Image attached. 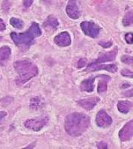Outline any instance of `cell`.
<instances>
[{
    "label": "cell",
    "mask_w": 133,
    "mask_h": 149,
    "mask_svg": "<svg viewBox=\"0 0 133 149\" xmlns=\"http://www.w3.org/2000/svg\"><path fill=\"white\" fill-rule=\"evenodd\" d=\"M121 61L126 64H132V57L129 55H123L121 57Z\"/></svg>",
    "instance_id": "obj_21"
},
{
    "label": "cell",
    "mask_w": 133,
    "mask_h": 149,
    "mask_svg": "<svg viewBox=\"0 0 133 149\" xmlns=\"http://www.w3.org/2000/svg\"><path fill=\"white\" fill-rule=\"evenodd\" d=\"M132 20H133L132 11L128 12V13L124 16V17H123V25L124 26H131L132 24Z\"/></svg>",
    "instance_id": "obj_20"
},
{
    "label": "cell",
    "mask_w": 133,
    "mask_h": 149,
    "mask_svg": "<svg viewBox=\"0 0 133 149\" xmlns=\"http://www.w3.org/2000/svg\"><path fill=\"white\" fill-rule=\"evenodd\" d=\"M54 42L58 46H68L71 44V38L68 32L64 31L55 36Z\"/></svg>",
    "instance_id": "obj_9"
},
{
    "label": "cell",
    "mask_w": 133,
    "mask_h": 149,
    "mask_svg": "<svg viewBox=\"0 0 133 149\" xmlns=\"http://www.w3.org/2000/svg\"><path fill=\"white\" fill-rule=\"evenodd\" d=\"M41 104H42V100L40 97H34L30 100V107L33 109L38 110Z\"/></svg>",
    "instance_id": "obj_18"
},
{
    "label": "cell",
    "mask_w": 133,
    "mask_h": 149,
    "mask_svg": "<svg viewBox=\"0 0 133 149\" xmlns=\"http://www.w3.org/2000/svg\"><path fill=\"white\" fill-rule=\"evenodd\" d=\"M97 148L99 149H106L108 148V145L104 142H100L97 144Z\"/></svg>",
    "instance_id": "obj_25"
},
{
    "label": "cell",
    "mask_w": 133,
    "mask_h": 149,
    "mask_svg": "<svg viewBox=\"0 0 133 149\" xmlns=\"http://www.w3.org/2000/svg\"><path fill=\"white\" fill-rule=\"evenodd\" d=\"M121 74L124 77H129V78H132V72L130 70L124 69L121 71Z\"/></svg>",
    "instance_id": "obj_22"
},
{
    "label": "cell",
    "mask_w": 133,
    "mask_h": 149,
    "mask_svg": "<svg viewBox=\"0 0 133 149\" xmlns=\"http://www.w3.org/2000/svg\"><path fill=\"white\" fill-rule=\"evenodd\" d=\"M99 44L100 46H102V47L104 48H109L110 46H111L112 45V42H99Z\"/></svg>",
    "instance_id": "obj_26"
},
{
    "label": "cell",
    "mask_w": 133,
    "mask_h": 149,
    "mask_svg": "<svg viewBox=\"0 0 133 149\" xmlns=\"http://www.w3.org/2000/svg\"><path fill=\"white\" fill-rule=\"evenodd\" d=\"M66 13L70 18L76 19L80 16V12L78 10L76 1H70L66 7Z\"/></svg>",
    "instance_id": "obj_12"
},
{
    "label": "cell",
    "mask_w": 133,
    "mask_h": 149,
    "mask_svg": "<svg viewBox=\"0 0 133 149\" xmlns=\"http://www.w3.org/2000/svg\"><path fill=\"white\" fill-rule=\"evenodd\" d=\"M99 78H101V80H99L98 83L97 91L99 93H102L107 90V83L109 81L110 77L103 74V75H99Z\"/></svg>",
    "instance_id": "obj_16"
},
{
    "label": "cell",
    "mask_w": 133,
    "mask_h": 149,
    "mask_svg": "<svg viewBox=\"0 0 133 149\" xmlns=\"http://www.w3.org/2000/svg\"><path fill=\"white\" fill-rule=\"evenodd\" d=\"M132 33H127L125 36V40L128 44H132Z\"/></svg>",
    "instance_id": "obj_24"
},
{
    "label": "cell",
    "mask_w": 133,
    "mask_h": 149,
    "mask_svg": "<svg viewBox=\"0 0 133 149\" xmlns=\"http://www.w3.org/2000/svg\"><path fill=\"white\" fill-rule=\"evenodd\" d=\"M48 119L46 117H41L38 119H29L25 122V126L27 128L31 129L34 131H39L43 128L47 123Z\"/></svg>",
    "instance_id": "obj_5"
},
{
    "label": "cell",
    "mask_w": 133,
    "mask_h": 149,
    "mask_svg": "<svg viewBox=\"0 0 133 149\" xmlns=\"http://www.w3.org/2000/svg\"><path fill=\"white\" fill-rule=\"evenodd\" d=\"M42 34L39 25L36 22H32L31 27L25 33L17 34L16 32L10 33L12 40L17 46L29 47L34 42V37H38Z\"/></svg>",
    "instance_id": "obj_3"
},
{
    "label": "cell",
    "mask_w": 133,
    "mask_h": 149,
    "mask_svg": "<svg viewBox=\"0 0 133 149\" xmlns=\"http://www.w3.org/2000/svg\"><path fill=\"white\" fill-rule=\"evenodd\" d=\"M129 94V96L132 97V90H130V91H127L126 92V93H124L125 95H127Z\"/></svg>",
    "instance_id": "obj_30"
},
{
    "label": "cell",
    "mask_w": 133,
    "mask_h": 149,
    "mask_svg": "<svg viewBox=\"0 0 133 149\" xmlns=\"http://www.w3.org/2000/svg\"><path fill=\"white\" fill-rule=\"evenodd\" d=\"M0 22H2V19H0Z\"/></svg>",
    "instance_id": "obj_31"
},
{
    "label": "cell",
    "mask_w": 133,
    "mask_h": 149,
    "mask_svg": "<svg viewBox=\"0 0 133 149\" xmlns=\"http://www.w3.org/2000/svg\"><path fill=\"white\" fill-rule=\"evenodd\" d=\"M90 117L82 113H74L66 117L64 128L72 136H79L85 132L90 125Z\"/></svg>",
    "instance_id": "obj_1"
},
{
    "label": "cell",
    "mask_w": 133,
    "mask_h": 149,
    "mask_svg": "<svg viewBox=\"0 0 133 149\" xmlns=\"http://www.w3.org/2000/svg\"><path fill=\"white\" fill-rule=\"evenodd\" d=\"M96 122L99 127L102 128L108 127L112 124V119L105 110H101L96 116Z\"/></svg>",
    "instance_id": "obj_6"
},
{
    "label": "cell",
    "mask_w": 133,
    "mask_h": 149,
    "mask_svg": "<svg viewBox=\"0 0 133 149\" xmlns=\"http://www.w3.org/2000/svg\"><path fill=\"white\" fill-rule=\"evenodd\" d=\"M80 26L85 34L92 38H96L100 31V28L93 22H82Z\"/></svg>",
    "instance_id": "obj_4"
},
{
    "label": "cell",
    "mask_w": 133,
    "mask_h": 149,
    "mask_svg": "<svg viewBox=\"0 0 133 149\" xmlns=\"http://www.w3.org/2000/svg\"><path fill=\"white\" fill-rule=\"evenodd\" d=\"M32 3H33L32 0H31V1H30V0H29V1H23V5L26 8L30 7Z\"/></svg>",
    "instance_id": "obj_28"
},
{
    "label": "cell",
    "mask_w": 133,
    "mask_h": 149,
    "mask_svg": "<svg viewBox=\"0 0 133 149\" xmlns=\"http://www.w3.org/2000/svg\"><path fill=\"white\" fill-rule=\"evenodd\" d=\"M133 134V122L132 120L123 126V128L120 130L119 136L120 140L125 142L129 141L132 139Z\"/></svg>",
    "instance_id": "obj_8"
},
{
    "label": "cell",
    "mask_w": 133,
    "mask_h": 149,
    "mask_svg": "<svg viewBox=\"0 0 133 149\" xmlns=\"http://www.w3.org/2000/svg\"><path fill=\"white\" fill-rule=\"evenodd\" d=\"M87 64V60L85 58H81L78 62V64H77V67L78 69H81V68L84 67V66H85Z\"/></svg>",
    "instance_id": "obj_23"
},
{
    "label": "cell",
    "mask_w": 133,
    "mask_h": 149,
    "mask_svg": "<svg viewBox=\"0 0 133 149\" xmlns=\"http://www.w3.org/2000/svg\"><path fill=\"white\" fill-rule=\"evenodd\" d=\"M99 102V98L98 97H91V98H84L82 100H79L77 103L80 107H82L85 110H90L97 104Z\"/></svg>",
    "instance_id": "obj_10"
},
{
    "label": "cell",
    "mask_w": 133,
    "mask_h": 149,
    "mask_svg": "<svg viewBox=\"0 0 133 149\" xmlns=\"http://www.w3.org/2000/svg\"><path fill=\"white\" fill-rule=\"evenodd\" d=\"M117 54H118V48L116 47L114 50L109 52L100 53L97 59L95 61H94L93 63L98 64V63H104V62H106V61H114L116 58Z\"/></svg>",
    "instance_id": "obj_11"
},
{
    "label": "cell",
    "mask_w": 133,
    "mask_h": 149,
    "mask_svg": "<svg viewBox=\"0 0 133 149\" xmlns=\"http://www.w3.org/2000/svg\"><path fill=\"white\" fill-rule=\"evenodd\" d=\"M10 23L13 27L18 29H22V27H23L24 26V23L22 20H20L19 19L15 18V17H12V18H10Z\"/></svg>",
    "instance_id": "obj_19"
},
{
    "label": "cell",
    "mask_w": 133,
    "mask_h": 149,
    "mask_svg": "<svg viewBox=\"0 0 133 149\" xmlns=\"http://www.w3.org/2000/svg\"><path fill=\"white\" fill-rule=\"evenodd\" d=\"M132 107V104L129 101H120L118 103V108L122 113H127Z\"/></svg>",
    "instance_id": "obj_17"
},
{
    "label": "cell",
    "mask_w": 133,
    "mask_h": 149,
    "mask_svg": "<svg viewBox=\"0 0 133 149\" xmlns=\"http://www.w3.org/2000/svg\"><path fill=\"white\" fill-rule=\"evenodd\" d=\"M11 50L8 46L0 48V66H3L10 59Z\"/></svg>",
    "instance_id": "obj_14"
},
{
    "label": "cell",
    "mask_w": 133,
    "mask_h": 149,
    "mask_svg": "<svg viewBox=\"0 0 133 149\" xmlns=\"http://www.w3.org/2000/svg\"><path fill=\"white\" fill-rule=\"evenodd\" d=\"M6 116H7V113H6V112H0V125L2 124V122H3L4 119H5Z\"/></svg>",
    "instance_id": "obj_27"
},
{
    "label": "cell",
    "mask_w": 133,
    "mask_h": 149,
    "mask_svg": "<svg viewBox=\"0 0 133 149\" xmlns=\"http://www.w3.org/2000/svg\"><path fill=\"white\" fill-rule=\"evenodd\" d=\"M59 26V22L58 19L52 15H50L47 17L46 20L43 24V27L46 31H55Z\"/></svg>",
    "instance_id": "obj_13"
},
{
    "label": "cell",
    "mask_w": 133,
    "mask_h": 149,
    "mask_svg": "<svg viewBox=\"0 0 133 149\" xmlns=\"http://www.w3.org/2000/svg\"><path fill=\"white\" fill-rule=\"evenodd\" d=\"M5 25L3 23V22H0V31H2L5 29Z\"/></svg>",
    "instance_id": "obj_29"
},
{
    "label": "cell",
    "mask_w": 133,
    "mask_h": 149,
    "mask_svg": "<svg viewBox=\"0 0 133 149\" xmlns=\"http://www.w3.org/2000/svg\"><path fill=\"white\" fill-rule=\"evenodd\" d=\"M98 70H106L110 72L114 73L118 71V67L114 64H101V63H90L88 66L86 71L88 72H94L98 71Z\"/></svg>",
    "instance_id": "obj_7"
},
{
    "label": "cell",
    "mask_w": 133,
    "mask_h": 149,
    "mask_svg": "<svg viewBox=\"0 0 133 149\" xmlns=\"http://www.w3.org/2000/svg\"><path fill=\"white\" fill-rule=\"evenodd\" d=\"M14 66L19 74L15 80L16 84L19 86L29 81L38 74V67L28 60L16 61Z\"/></svg>",
    "instance_id": "obj_2"
},
{
    "label": "cell",
    "mask_w": 133,
    "mask_h": 149,
    "mask_svg": "<svg viewBox=\"0 0 133 149\" xmlns=\"http://www.w3.org/2000/svg\"><path fill=\"white\" fill-rule=\"evenodd\" d=\"M97 78V77L94 78H90L88 79L84 80L80 84V88L82 91L87 92V93H91L93 92L94 88V81Z\"/></svg>",
    "instance_id": "obj_15"
}]
</instances>
